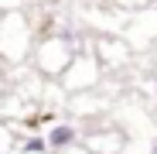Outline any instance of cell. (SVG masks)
Here are the masks:
<instances>
[{
  "mask_svg": "<svg viewBox=\"0 0 157 154\" xmlns=\"http://www.w3.org/2000/svg\"><path fill=\"white\" fill-rule=\"evenodd\" d=\"M154 86H157V79H154Z\"/></svg>",
  "mask_w": 157,
  "mask_h": 154,
  "instance_id": "obj_4",
  "label": "cell"
},
{
  "mask_svg": "<svg viewBox=\"0 0 157 154\" xmlns=\"http://www.w3.org/2000/svg\"><path fill=\"white\" fill-rule=\"evenodd\" d=\"M150 154H157V140H154V147H150Z\"/></svg>",
  "mask_w": 157,
  "mask_h": 154,
  "instance_id": "obj_3",
  "label": "cell"
},
{
  "mask_svg": "<svg viewBox=\"0 0 157 154\" xmlns=\"http://www.w3.org/2000/svg\"><path fill=\"white\" fill-rule=\"evenodd\" d=\"M28 154H44V137H34V140H28V147H24Z\"/></svg>",
  "mask_w": 157,
  "mask_h": 154,
  "instance_id": "obj_2",
  "label": "cell"
},
{
  "mask_svg": "<svg viewBox=\"0 0 157 154\" xmlns=\"http://www.w3.org/2000/svg\"><path fill=\"white\" fill-rule=\"evenodd\" d=\"M68 144H75V127L58 123V127H51V130H48L44 147H55V151H62V147H68Z\"/></svg>",
  "mask_w": 157,
  "mask_h": 154,
  "instance_id": "obj_1",
  "label": "cell"
}]
</instances>
